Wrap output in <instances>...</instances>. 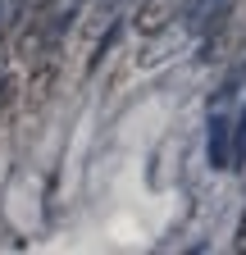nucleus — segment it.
I'll use <instances>...</instances> for the list:
<instances>
[{"label": "nucleus", "mask_w": 246, "mask_h": 255, "mask_svg": "<svg viewBox=\"0 0 246 255\" xmlns=\"http://www.w3.org/2000/svg\"><path fill=\"white\" fill-rule=\"evenodd\" d=\"M187 9V0H141L137 5V32L141 37H155V32H164V27H173V18Z\"/></svg>", "instance_id": "obj_1"}, {"label": "nucleus", "mask_w": 246, "mask_h": 255, "mask_svg": "<svg viewBox=\"0 0 246 255\" xmlns=\"http://www.w3.org/2000/svg\"><path fill=\"white\" fill-rule=\"evenodd\" d=\"M228 150H233V137H228V119L214 110L210 119V164H228Z\"/></svg>", "instance_id": "obj_2"}, {"label": "nucleus", "mask_w": 246, "mask_h": 255, "mask_svg": "<svg viewBox=\"0 0 246 255\" xmlns=\"http://www.w3.org/2000/svg\"><path fill=\"white\" fill-rule=\"evenodd\" d=\"M228 164H246V114L237 123V137H233V150H228Z\"/></svg>", "instance_id": "obj_3"}, {"label": "nucleus", "mask_w": 246, "mask_h": 255, "mask_svg": "<svg viewBox=\"0 0 246 255\" xmlns=\"http://www.w3.org/2000/svg\"><path fill=\"white\" fill-rule=\"evenodd\" d=\"M237 246H246V219H242V228H237Z\"/></svg>", "instance_id": "obj_4"}]
</instances>
